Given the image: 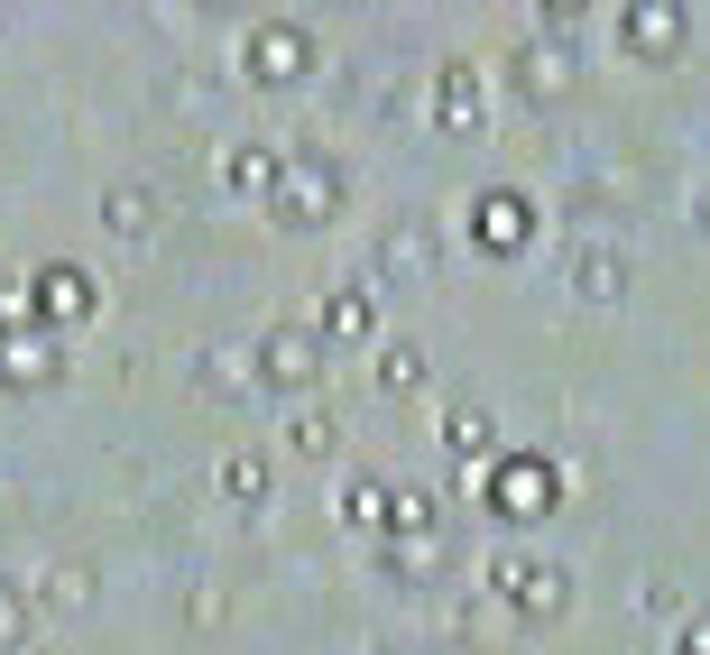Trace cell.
<instances>
[{
	"instance_id": "cell-1",
	"label": "cell",
	"mask_w": 710,
	"mask_h": 655,
	"mask_svg": "<svg viewBox=\"0 0 710 655\" xmlns=\"http://www.w3.org/2000/svg\"><path fill=\"white\" fill-rule=\"evenodd\" d=\"M268 370H277V379H305V370H314V342H305V332H277V342H268Z\"/></svg>"
}]
</instances>
